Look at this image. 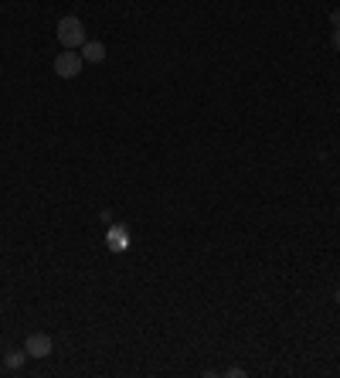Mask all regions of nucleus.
Segmentation results:
<instances>
[{
  "label": "nucleus",
  "mask_w": 340,
  "mask_h": 378,
  "mask_svg": "<svg viewBox=\"0 0 340 378\" xmlns=\"http://www.w3.org/2000/svg\"><path fill=\"white\" fill-rule=\"evenodd\" d=\"M330 24H334V27H340V10H334V14H330Z\"/></svg>",
  "instance_id": "nucleus-8"
},
{
  "label": "nucleus",
  "mask_w": 340,
  "mask_h": 378,
  "mask_svg": "<svg viewBox=\"0 0 340 378\" xmlns=\"http://www.w3.org/2000/svg\"><path fill=\"white\" fill-rule=\"evenodd\" d=\"M334 48L340 51V27H334Z\"/></svg>",
  "instance_id": "nucleus-9"
},
{
  "label": "nucleus",
  "mask_w": 340,
  "mask_h": 378,
  "mask_svg": "<svg viewBox=\"0 0 340 378\" xmlns=\"http://www.w3.org/2000/svg\"><path fill=\"white\" fill-rule=\"evenodd\" d=\"M334 300H337V303H340V290H337V293H334Z\"/></svg>",
  "instance_id": "nucleus-10"
},
{
  "label": "nucleus",
  "mask_w": 340,
  "mask_h": 378,
  "mask_svg": "<svg viewBox=\"0 0 340 378\" xmlns=\"http://www.w3.org/2000/svg\"><path fill=\"white\" fill-rule=\"evenodd\" d=\"M82 65H85V58L75 55L72 48H65L62 55H55V75L58 79H79L82 75Z\"/></svg>",
  "instance_id": "nucleus-2"
},
{
  "label": "nucleus",
  "mask_w": 340,
  "mask_h": 378,
  "mask_svg": "<svg viewBox=\"0 0 340 378\" xmlns=\"http://www.w3.org/2000/svg\"><path fill=\"white\" fill-rule=\"evenodd\" d=\"M58 41H62V48H82L85 41V24H82V17H75V14H65L62 21H58Z\"/></svg>",
  "instance_id": "nucleus-1"
},
{
  "label": "nucleus",
  "mask_w": 340,
  "mask_h": 378,
  "mask_svg": "<svg viewBox=\"0 0 340 378\" xmlns=\"http://www.w3.org/2000/svg\"><path fill=\"white\" fill-rule=\"evenodd\" d=\"M109 242H112V249H126V232H123V228H116V232L109 235Z\"/></svg>",
  "instance_id": "nucleus-6"
},
{
  "label": "nucleus",
  "mask_w": 340,
  "mask_h": 378,
  "mask_svg": "<svg viewBox=\"0 0 340 378\" xmlns=\"http://www.w3.org/2000/svg\"><path fill=\"white\" fill-rule=\"evenodd\" d=\"M225 375H232V378H245V368H228Z\"/></svg>",
  "instance_id": "nucleus-7"
},
{
  "label": "nucleus",
  "mask_w": 340,
  "mask_h": 378,
  "mask_svg": "<svg viewBox=\"0 0 340 378\" xmlns=\"http://www.w3.org/2000/svg\"><path fill=\"white\" fill-rule=\"evenodd\" d=\"M24 351H27V358H48V355L55 351V341H51V334L38 331V334H27Z\"/></svg>",
  "instance_id": "nucleus-3"
},
{
  "label": "nucleus",
  "mask_w": 340,
  "mask_h": 378,
  "mask_svg": "<svg viewBox=\"0 0 340 378\" xmlns=\"http://www.w3.org/2000/svg\"><path fill=\"white\" fill-rule=\"evenodd\" d=\"M82 58L88 62V65L106 62V45H102V41H85V45H82Z\"/></svg>",
  "instance_id": "nucleus-4"
},
{
  "label": "nucleus",
  "mask_w": 340,
  "mask_h": 378,
  "mask_svg": "<svg viewBox=\"0 0 340 378\" xmlns=\"http://www.w3.org/2000/svg\"><path fill=\"white\" fill-rule=\"evenodd\" d=\"M24 358H27V351H24V348H21V351H7V358H3V365L17 372V368L24 365Z\"/></svg>",
  "instance_id": "nucleus-5"
}]
</instances>
